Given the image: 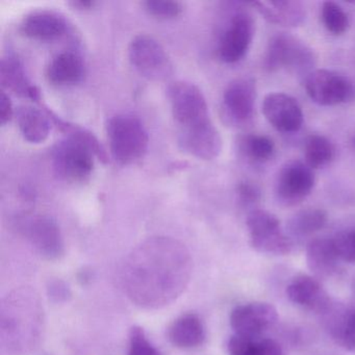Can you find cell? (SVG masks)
<instances>
[{
    "mask_svg": "<svg viewBox=\"0 0 355 355\" xmlns=\"http://www.w3.org/2000/svg\"><path fill=\"white\" fill-rule=\"evenodd\" d=\"M330 238L340 261L355 263V224L338 230Z\"/></svg>",
    "mask_w": 355,
    "mask_h": 355,
    "instance_id": "cell-31",
    "label": "cell"
},
{
    "mask_svg": "<svg viewBox=\"0 0 355 355\" xmlns=\"http://www.w3.org/2000/svg\"><path fill=\"white\" fill-rule=\"evenodd\" d=\"M340 261L331 238L313 239L307 245V267L317 277L334 275Z\"/></svg>",
    "mask_w": 355,
    "mask_h": 355,
    "instance_id": "cell-23",
    "label": "cell"
},
{
    "mask_svg": "<svg viewBox=\"0 0 355 355\" xmlns=\"http://www.w3.org/2000/svg\"><path fill=\"white\" fill-rule=\"evenodd\" d=\"M327 324L330 336L336 344L346 350L355 351V309H334Z\"/></svg>",
    "mask_w": 355,
    "mask_h": 355,
    "instance_id": "cell-25",
    "label": "cell"
},
{
    "mask_svg": "<svg viewBox=\"0 0 355 355\" xmlns=\"http://www.w3.org/2000/svg\"><path fill=\"white\" fill-rule=\"evenodd\" d=\"M0 83L17 96L33 101H40V91L31 82L24 64L16 55L9 53L1 59Z\"/></svg>",
    "mask_w": 355,
    "mask_h": 355,
    "instance_id": "cell-20",
    "label": "cell"
},
{
    "mask_svg": "<svg viewBox=\"0 0 355 355\" xmlns=\"http://www.w3.org/2000/svg\"><path fill=\"white\" fill-rule=\"evenodd\" d=\"M278 321L277 309L268 302H252L239 305L230 315V326L234 334L257 338Z\"/></svg>",
    "mask_w": 355,
    "mask_h": 355,
    "instance_id": "cell-14",
    "label": "cell"
},
{
    "mask_svg": "<svg viewBox=\"0 0 355 355\" xmlns=\"http://www.w3.org/2000/svg\"><path fill=\"white\" fill-rule=\"evenodd\" d=\"M207 332L200 318L194 313L182 315L172 323L168 330V338L173 346L180 349H194L201 346Z\"/></svg>",
    "mask_w": 355,
    "mask_h": 355,
    "instance_id": "cell-24",
    "label": "cell"
},
{
    "mask_svg": "<svg viewBox=\"0 0 355 355\" xmlns=\"http://www.w3.org/2000/svg\"><path fill=\"white\" fill-rule=\"evenodd\" d=\"M305 163L311 169H321L329 165L336 157L334 143L323 135L313 134L307 137L304 144Z\"/></svg>",
    "mask_w": 355,
    "mask_h": 355,
    "instance_id": "cell-27",
    "label": "cell"
},
{
    "mask_svg": "<svg viewBox=\"0 0 355 355\" xmlns=\"http://www.w3.org/2000/svg\"><path fill=\"white\" fill-rule=\"evenodd\" d=\"M19 28L26 38L41 42H53L69 34L71 26L66 16L60 12L40 9L24 16Z\"/></svg>",
    "mask_w": 355,
    "mask_h": 355,
    "instance_id": "cell-16",
    "label": "cell"
},
{
    "mask_svg": "<svg viewBox=\"0 0 355 355\" xmlns=\"http://www.w3.org/2000/svg\"><path fill=\"white\" fill-rule=\"evenodd\" d=\"M128 355H162L159 351L149 342L144 330L134 326L128 336Z\"/></svg>",
    "mask_w": 355,
    "mask_h": 355,
    "instance_id": "cell-33",
    "label": "cell"
},
{
    "mask_svg": "<svg viewBox=\"0 0 355 355\" xmlns=\"http://www.w3.org/2000/svg\"><path fill=\"white\" fill-rule=\"evenodd\" d=\"M327 221L328 216L324 209H305L295 214L286 227L291 236L304 238L323 230Z\"/></svg>",
    "mask_w": 355,
    "mask_h": 355,
    "instance_id": "cell-26",
    "label": "cell"
},
{
    "mask_svg": "<svg viewBox=\"0 0 355 355\" xmlns=\"http://www.w3.org/2000/svg\"><path fill=\"white\" fill-rule=\"evenodd\" d=\"M18 128L24 140L32 144L45 142L51 134V118L45 110L32 105H20L15 111Z\"/></svg>",
    "mask_w": 355,
    "mask_h": 355,
    "instance_id": "cell-22",
    "label": "cell"
},
{
    "mask_svg": "<svg viewBox=\"0 0 355 355\" xmlns=\"http://www.w3.org/2000/svg\"><path fill=\"white\" fill-rule=\"evenodd\" d=\"M263 116L277 132L294 134L302 128L304 121L302 107L296 98L286 93H270L263 98Z\"/></svg>",
    "mask_w": 355,
    "mask_h": 355,
    "instance_id": "cell-15",
    "label": "cell"
},
{
    "mask_svg": "<svg viewBox=\"0 0 355 355\" xmlns=\"http://www.w3.org/2000/svg\"><path fill=\"white\" fill-rule=\"evenodd\" d=\"M315 184V174L306 163L298 159L286 162L276 176V200L284 207H296L311 195Z\"/></svg>",
    "mask_w": 355,
    "mask_h": 355,
    "instance_id": "cell-11",
    "label": "cell"
},
{
    "mask_svg": "<svg viewBox=\"0 0 355 355\" xmlns=\"http://www.w3.org/2000/svg\"><path fill=\"white\" fill-rule=\"evenodd\" d=\"M239 200L245 205H254L261 199V191L250 182H241L238 190Z\"/></svg>",
    "mask_w": 355,
    "mask_h": 355,
    "instance_id": "cell-35",
    "label": "cell"
},
{
    "mask_svg": "<svg viewBox=\"0 0 355 355\" xmlns=\"http://www.w3.org/2000/svg\"><path fill=\"white\" fill-rule=\"evenodd\" d=\"M95 3H96L95 1H91V0H78V1H71L70 5L78 10H89L94 7Z\"/></svg>",
    "mask_w": 355,
    "mask_h": 355,
    "instance_id": "cell-39",
    "label": "cell"
},
{
    "mask_svg": "<svg viewBox=\"0 0 355 355\" xmlns=\"http://www.w3.org/2000/svg\"><path fill=\"white\" fill-rule=\"evenodd\" d=\"M128 58L135 69L153 82H163L173 74V64L161 43L148 35L132 38L128 47Z\"/></svg>",
    "mask_w": 355,
    "mask_h": 355,
    "instance_id": "cell-8",
    "label": "cell"
},
{
    "mask_svg": "<svg viewBox=\"0 0 355 355\" xmlns=\"http://www.w3.org/2000/svg\"><path fill=\"white\" fill-rule=\"evenodd\" d=\"M112 157L120 165L136 163L146 155L148 132L143 122L132 114H117L107 123Z\"/></svg>",
    "mask_w": 355,
    "mask_h": 355,
    "instance_id": "cell-3",
    "label": "cell"
},
{
    "mask_svg": "<svg viewBox=\"0 0 355 355\" xmlns=\"http://www.w3.org/2000/svg\"><path fill=\"white\" fill-rule=\"evenodd\" d=\"M246 226L251 246L259 252L286 255L292 251V239L284 234L279 220L270 211L252 209L247 216Z\"/></svg>",
    "mask_w": 355,
    "mask_h": 355,
    "instance_id": "cell-7",
    "label": "cell"
},
{
    "mask_svg": "<svg viewBox=\"0 0 355 355\" xmlns=\"http://www.w3.org/2000/svg\"><path fill=\"white\" fill-rule=\"evenodd\" d=\"M44 110L45 112L49 114L51 121L55 124V126H57L61 132H65V134L67 135V137H70V138L78 139V140L86 143L88 146H90L91 148H92V150L94 151L95 155H96L101 162L107 163V153H105L103 145L101 144V142L97 140L96 137H95L92 132L87 130L86 128L76 125V124H71L69 123V122L65 121V120L61 119L57 114L53 113V112L51 111L49 107H44Z\"/></svg>",
    "mask_w": 355,
    "mask_h": 355,
    "instance_id": "cell-29",
    "label": "cell"
},
{
    "mask_svg": "<svg viewBox=\"0 0 355 355\" xmlns=\"http://www.w3.org/2000/svg\"><path fill=\"white\" fill-rule=\"evenodd\" d=\"M143 6L148 14L159 19H174L184 12L182 3L171 0H148L143 3Z\"/></svg>",
    "mask_w": 355,
    "mask_h": 355,
    "instance_id": "cell-32",
    "label": "cell"
},
{
    "mask_svg": "<svg viewBox=\"0 0 355 355\" xmlns=\"http://www.w3.org/2000/svg\"><path fill=\"white\" fill-rule=\"evenodd\" d=\"M44 323L38 294L32 288H16L0 306V342L12 354H26L38 346Z\"/></svg>",
    "mask_w": 355,
    "mask_h": 355,
    "instance_id": "cell-2",
    "label": "cell"
},
{
    "mask_svg": "<svg viewBox=\"0 0 355 355\" xmlns=\"http://www.w3.org/2000/svg\"><path fill=\"white\" fill-rule=\"evenodd\" d=\"M255 34V22L246 10L238 9L226 20L218 42V53L222 62L234 64L244 59Z\"/></svg>",
    "mask_w": 355,
    "mask_h": 355,
    "instance_id": "cell-10",
    "label": "cell"
},
{
    "mask_svg": "<svg viewBox=\"0 0 355 355\" xmlns=\"http://www.w3.org/2000/svg\"><path fill=\"white\" fill-rule=\"evenodd\" d=\"M86 76V63L76 51L57 53L46 68V78L53 86L68 87L78 84Z\"/></svg>",
    "mask_w": 355,
    "mask_h": 355,
    "instance_id": "cell-18",
    "label": "cell"
},
{
    "mask_svg": "<svg viewBox=\"0 0 355 355\" xmlns=\"http://www.w3.org/2000/svg\"><path fill=\"white\" fill-rule=\"evenodd\" d=\"M178 130L199 128L213 122L202 91L192 83H172L167 91Z\"/></svg>",
    "mask_w": 355,
    "mask_h": 355,
    "instance_id": "cell-6",
    "label": "cell"
},
{
    "mask_svg": "<svg viewBox=\"0 0 355 355\" xmlns=\"http://www.w3.org/2000/svg\"><path fill=\"white\" fill-rule=\"evenodd\" d=\"M321 19L326 30L336 36L346 33L350 26L346 12L338 3L329 0L322 3Z\"/></svg>",
    "mask_w": 355,
    "mask_h": 355,
    "instance_id": "cell-30",
    "label": "cell"
},
{
    "mask_svg": "<svg viewBox=\"0 0 355 355\" xmlns=\"http://www.w3.org/2000/svg\"><path fill=\"white\" fill-rule=\"evenodd\" d=\"M257 87L252 78H240L232 80L224 90L222 110L230 124L246 125L254 116Z\"/></svg>",
    "mask_w": 355,
    "mask_h": 355,
    "instance_id": "cell-13",
    "label": "cell"
},
{
    "mask_svg": "<svg viewBox=\"0 0 355 355\" xmlns=\"http://www.w3.org/2000/svg\"><path fill=\"white\" fill-rule=\"evenodd\" d=\"M241 153L253 163H266L275 155V144L269 137L250 134L243 136L239 141Z\"/></svg>",
    "mask_w": 355,
    "mask_h": 355,
    "instance_id": "cell-28",
    "label": "cell"
},
{
    "mask_svg": "<svg viewBox=\"0 0 355 355\" xmlns=\"http://www.w3.org/2000/svg\"><path fill=\"white\" fill-rule=\"evenodd\" d=\"M19 230L33 248L49 261L64 254V240L57 222L49 216H26L19 221Z\"/></svg>",
    "mask_w": 355,
    "mask_h": 355,
    "instance_id": "cell-12",
    "label": "cell"
},
{
    "mask_svg": "<svg viewBox=\"0 0 355 355\" xmlns=\"http://www.w3.org/2000/svg\"><path fill=\"white\" fill-rule=\"evenodd\" d=\"M315 64V51L300 39L286 33H278L272 37L263 60V66L270 72L286 69L309 74Z\"/></svg>",
    "mask_w": 355,
    "mask_h": 355,
    "instance_id": "cell-4",
    "label": "cell"
},
{
    "mask_svg": "<svg viewBox=\"0 0 355 355\" xmlns=\"http://www.w3.org/2000/svg\"><path fill=\"white\" fill-rule=\"evenodd\" d=\"M47 290H49V297L55 302L66 301L68 297L70 296L69 288L62 280H55V282H49Z\"/></svg>",
    "mask_w": 355,
    "mask_h": 355,
    "instance_id": "cell-37",
    "label": "cell"
},
{
    "mask_svg": "<svg viewBox=\"0 0 355 355\" xmlns=\"http://www.w3.org/2000/svg\"><path fill=\"white\" fill-rule=\"evenodd\" d=\"M252 355H284L282 347L271 338L257 340Z\"/></svg>",
    "mask_w": 355,
    "mask_h": 355,
    "instance_id": "cell-36",
    "label": "cell"
},
{
    "mask_svg": "<svg viewBox=\"0 0 355 355\" xmlns=\"http://www.w3.org/2000/svg\"><path fill=\"white\" fill-rule=\"evenodd\" d=\"M192 259L180 241L153 236L126 257L121 284L126 296L143 309H157L173 302L186 290Z\"/></svg>",
    "mask_w": 355,
    "mask_h": 355,
    "instance_id": "cell-1",
    "label": "cell"
},
{
    "mask_svg": "<svg viewBox=\"0 0 355 355\" xmlns=\"http://www.w3.org/2000/svg\"><path fill=\"white\" fill-rule=\"evenodd\" d=\"M304 88L309 98L322 107H334L355 99V83L345 74L317 69L306 74Z\"/></svg>",
    "mask_w": 355,
    "mask_h": 355,
    "instance_id": "cell-9",
    "label": "cell"
},
{
    "mask_svg": "<svg viewBox=\"0 0 355 355\" xmlns=\"http://www.w3.org/2000/svg\"><path fill=\"white\" fill-rule=\"evenodd\" d=\"M15 116L11 99L3 91L0 93V124L6 125L9 123Z\"/></svg>",
    "mask_w": 355,
    "mask_h": 355,
    "instance_id": "cell-38",
    "label": "cell"
},
{
    "mask_svg": "<svg viewBox=\"0 0 355 355\" xmlns=\"http://www.w3.org/2000/svg\"><path fill=\"white\" fill-rule=\"evenodd\" d=\"M94 151L78 139L66 137L58 141L51 153L55 176L68 184H83L94 170Z\"/></svg>",
    "mask_w": 355,
    "mask_h": 355,
    "instance_id": "cell-5",
    "label": "cell"
},
{
    "mask_svg": "<svg viewBox=\"0 0 355 355\" xmlns=\"http://www.w3.org/2000/svg\"><path fill=\"white\" fill-rule=\"evenodd\" d=\"M286 296L294 304L318 313H325L331 305L327 293L319 280L313 276H296L286 288Z\"/></svg>",
    "mask_w": 355,
    "mask_h": 355,
    "instance_id": "cell-19",
    "label": "cell"
},
{
    "mask_svg": "<svg viewBox=\"0 0 355 355\" xmlns=\"http://www.w3.org/2000/svg\"><path fill=\"white\" fill-rule=\"evenodd\" d=\"M257 340V338L234 334L228 340V353L230 355H252Z\"/></svg>",
    "mask_w": 355,
    "mask_h": 355,
    "instance_id": "cell-34",
    "label": "cell"
},
{
    "mask_svg": "<svg viewBox=\"0 0 355 355\" xmlns=\"http://www.w3.org/2000/svg\"><path fill=\"white\" fill-rule=\"evenodd\" d=\"M251 5L267 21L277 26L297 28L306 18L304 5L295 0L254 1Z\"/></svg>",
    "mask_w": 355,
    "mask_h": 355,
    "instance_id": "cell-21",
    "label": "cell"
},
{
    "mask_svg": "<svg viewBox=\"0 0 355 355\" xmlns=\"http://www.w3.org/2000/svg\"><path fill=\"white\" fill-rule=\"evenodd\" d=\"M178 139L184 153L205 161L216 159L222 150V138L214 122L199 128L178 130Z\"/></svg>",
    "mask_w": 355,
    "mask_h": 355,
    "instance_id": "cell-17",
    "label": "cell"
}]
</instances>
